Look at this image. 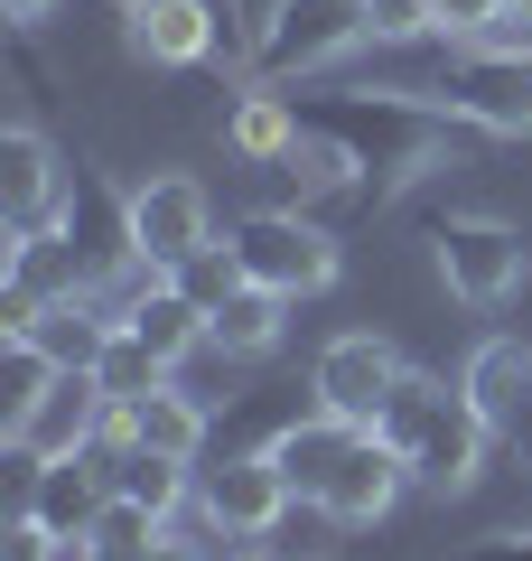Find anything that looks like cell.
Instances as JSON below:
<instances>
[{
	"mask_svg": "<svg viewBox=\"0 0 532 561\" xmlns=\"http://www.w3.org/2000/svg\"><path fill=\"white\" fill-rule=\"evenodd\" d=\"M495 10H505V0H439V28H449V38H486Z\"/></svg>",
	"mask_w": 532,
	"mask_h": 561,
	"instance_id": "cell-28",
	"label": "cell"
},
{
	"mask_svg": "<svg viewBox=\"0 0 532 561\" xmlns=\"http://www.w3.org/2000/svg\"><path fill=\"white\" fill-rule=\"evenodd\" d=\"M439 94H449L458 122L523 140L532 131V47H467V57H449Z\"/></svg>",
	"mask_w": 532,
	"mask_h": 561,
	"instance_id": "cell-7",
	"label": "cell"
},
{
	"mask_svg": "<svg viewBox=\"0 0 532 561\" xmlns=\"http://www.w3.org/2000/svg\"><path fill=\"white\" fill-rule=\"evenodd\" d=\"M94 449H159V459H187V468H197V449H206V402L177 393V383H159V393H140V402H113V421H103Z\"/></svg>",
	"mask_w": 532,
	"mask_h": 561,
	"instance_id": "cell-13",
	"label": "cell"
},
{
	"mask_svg": "<svg viewBox=\"0 0 532 561\" xmlns=\"http://www.w3.org/2000/svg\"><path fill=\"white\" fill-rule=\"evenodd\" d=\"M103 393L113 402H140V393H159V383H169V356H159V346H140L131 328H113V346H103Z\"/></svg>",
	"mask_w": 532,
	"mask_h": 561,
	"instance_id": "cell-22",
	"label": "cell"
},
{
	"mask_svg": "<svg viewBox=\"0 0 532 561\" xmlns=\"http://www.w3.org/2000/svg\"><path fill=\"white\" fill-rule=\"evenodd\" d=\"M103 505H113V468H103V449H66V459L38 468V486H28L20 515H38L57 542H94Z\"/></svg>",
	"mask_w": 532,
	"mask_h": 561,
	"instance_id": "cell-12",
	"label": "cell"
},
{
	"mask_svg": "<svg viewBox=\"0 0 532 561\" xmlns=\"http://www.w3.org/2000/svg\"><path fill=\"white\" fill-rule=\"evenodd\" d=\"M374 431L402 449L412 486H430V496H467L476 468H486V449H495V431L467 402V383H439V375H420V365L393 383V402H383Z\"/></svg>",
	"mask_w": 532,
	"mask_h": 561,
	"instance_id": "cell-2",
	"label": "cell"
},
{
	"mask_svg": "<svg viewBox=\"0 0 532 561\" xmlns=\"http://www.w3.org/2000/svg\"><path fill=\"white\" fill-rule=\"evenodd\" d=\"M103 468H113V496L150 505V515H177V505H187V459H159V449H103Z\"/></svg>",
	"mask_w": 532,
	"mask_h": 561,
	"instance_id": "cell-20",
	"label": "cell"
},
{
	"mask_svg": "<svg viewBox=\"0 0 532 561\" xmlns=\"http://www.w3.org/2000/svg\"><path fill=\"white\" fill-rule=\"evenodd\" d=\"M122 328H131L140 346H159L169 365H177V356H197V346H206V309L187 300L177 280H150V290H140V300L122 309Z\"/></svg>",
	"mask_w": 532,
	"mask_h": 561,
	"instance_id": "cell-17",
	"label": "cell"
},
{
	"mask_svg": "<svg viewBox=\"0 0 532 561\" xmlns=\"http://www.w3.org/2000/svg\"><path fill=\"white\" fill-rule=\"evenodd\" d=\"M280 319H290V300L262 290V280H243L234 300L206 319V346H224V356H271V346H280Z\"/></svg>",
	"mask_w": 532,
	"mask_h": 561,
	"instance_id": "cell-19",
	"label": "cell"
},
{
	"mask_svg": "<svg viewBox=\"0 0 532 561\" xmlns=\"http://www.w3.org/2000/svg\"><path fill=\"white\" fill-rule=\"evenodd\" d=\"M355 440H365V421H346V412H299V421H280L262 449H271V468L290 478V496L317 505V496L336 486V468H346Z\"/></svg>",
	"mask_w": 532,
	"mask_h": 561,
	"instance_id": "cell-14",
	"label": "cell"
},
{
	"mask_svg": "<svg viewBox=\"0 0 532 561\" xmlns=\"http://www.w3.org/2000/svg\"><path fill=\"white\" fill-rule=\"evenodd\" d=\"M355 38H374L365 28V0H271L253 28V66L262 76H309V66L346 57Z\"/></svg>",
	"mask_w": 532,
	"mask_h": 561,
	"instance_id": "cell-5",
	"label": "cell"
},
{
	"mask_svg": "<svg viewBox=\"0 0 532 561\" xmlns=\"http://www.w3.org/2000/svg\"><path fill=\"white\" fill-rule=\"evenodd\" d=\"M122 38L140 66H206L224 47L216 0H122Z\"/></svg>",
	"mask_w": 532,
	"mask_h": 561,
	"instance_id": "cell-11",
	"label": "cell"
},
{
	"mask_svg": "<svg viewBox=\"0 0 532 561\" xmlns=\"http://www.w3.org/2000/svg\"><path fill=\"white\" fill-rule=\"evenodd\" d=\"M169 280H177V290H187V300L206 309V319H216V309H224V300L243 290V253H234V243H197V253L177 262Z\"/></svg>",
	"mask_w": 532,
	"mask_h": 561,
	"instance_id": "cell-23",
	"label": "cell"
},
{
	"mask_svg": "<svg viewBox=\"0 0 532 561\" xmlns=\"http://www.w3.org/2000/svg\"><path fill=\"white\" fill-rule=\"evenodd\" d=\"M0 561H66V542L47 534L38 515H10V534H0Z\"/></svg>",
	"mask_w": 532,
	"mask_h": 561,
	"instance_id": "cell-27",
	"label": "cell"
},
{
	"mask_svg": "<svg viewBox=\"0 0 532 561\" xmlns=\"http://www.w3.org/2000/svg\"><path fill=\"white\" fill-rule=\"evenodd\" d=\"M159 534H169V515H150V505H131V496H113V505H103V524H94V542L113 561H140Z\"/></svg>",
	"mask_w": 532,
	"mask_h": 561,
	"instance_id": "cell-24",
	"label": "cell"
},
{
	"mask_svg": "<svg viewBox=\"0 0 532 561\" xmlns=\"http://www.w3.org/2000/svg\"><path fill=\"white\" fill-rule=\"evenodd\" d=\"M57 375H66V365L47 356L38 337H10V346H0V440H10V431L38 412V393H47Z\"/></svg>",
	"mask_w": 532,
	"mask_h": 561,
	"instance_id": "cell-21",
	"label": "cell"
},
{
	"mask_svg": "<svg viewBox=\"0 0 532 561\" xmlns=\"http://www.w3.org/2000/svg\"><path fill=\"white\" fill-rule=\"evenodd\" d=\"M103 421H113V393H103V375L66 365V375L38 393V412H28L10 440H28L38 459H66V449H94V440H103Z\"/></svg>",
	"mask_w": 532,
	"mask_h": 561,
	"instance_id": "cell-15",
	"label": "cell"
},
{
	"mask_svg": "<svg viewBox=\"0 0 532 561\" xmlns=\"http://www.w3.org/2000/svg\"><path fill=\"white\" fill-rule=\"evenodd\" d=\"M234 561H280V552H262V542H253V552H234Z\"/></svg>",
	"mask_w": 532,
	"mask_h": 561,
	"instance_id": "cell-32",
	"label": "cell"
},
{
	"mask_svg": "<svg viewBox=\"0 0 532 561\" xmlns=\"http://www.w3.org/2000/svg\"><path fill=\"white\" fill-rule=\"evenodd\" d=\"M122 225H131V253L159 262V272H177L197 243H216V206H206V187L187 169H159V179L122 187Z\"/></svg>",
	"mask_w": 532,
	"mask_h": 561,
	"instance_id": "cell-6",
	"label": "cell"
},
{
	"mask_svg": "<svg viewBox=\"0 0 532 561\" xmlns=\"http://www.w3.org/2000/svg\"><path fill=\"white\" fill-rule=\"evenodd\" d=\"M458 561H532V534H476Z\"/></svg>",
	"mask_w": 532,
	"mask_h": 561,
	"instance_id": "cell-29",
	"label": "cell"
},
{
	"mask_svg": "<svg viewBox=\"0 0 532 561\" xmlns=\"http://www.w3.org/2000/svg\"><path fill=\"white\" fill-rule=\"evenodd\" d=\"M430 253H439L449 300H467V309H505L532 280V243H523V225H505V216H449L430 234Z\"/></svg>",
	"mask_w": 532,
	"mask_h": 561,
	"instance_id": "cell-4",
	"label": "cell"
},
{
	"mask_svg": "<svg viewBox=\"0 0 532 561\" xmlns=\"http://www.w3.org/2000/svg\"><path fill=\"white\" fill-rule=\"evenodd\" d=\"M224 150L253 160V169H280L299 150V103L290 94H243L234 113H224Z\"/></svg>",
	"mask_w": 532,
	"mask_h": 561,
	"instance_id": "cell-18",
	"label": "cell"
},
{
	"mask_svg": "<svg viewBox=\"0 0 532 561\" xmlns=\"http://www.w3.org/2000/svg\"><path fill=\"white\" fill-rule=\"evenodd\" d=\"M486 431H495V449H505V459H513V468H532V375H523V393H513V402H505V412H495V421H486Z\"/></svg>",
	"mask_w": 532,
	"mask_h": 561,
	"instance_id": "cell-26",
	"label": "cell"
},
{
	"mask_svg": "<svg viewBox=\"0 0 532 561\" xmlns=\"http://www.w3.org/2000/svg\"><path fill=\"white\" fill-rule=\"evenodd\" d=\"M402 375H412V365L393 356V337H374V328H355V337H336L327 356H317L309 393H317V412H346V421H365V431H374Z\"/></svg>",
	"mask_w": 532,
	"mask_h": 561,
	"instance_id": "cell-10",
	"label": "cell"
},
{
	"mask_svg": "<svg viewBox=\"0 0 532 561\" xmlns=\"http://www.w3.org/2000/svg\"><path fill=\"white\" fill-rule=\"evenodd\" d=\"M140 561H206V552H197V542H187V534H159V542H150V552H140Z\"/></svg>",
	"mask_w": 532,
	"mask_h": 561,
	"instance_id": "cell-30",
	"label": "cell"
},
{
	"mask_svg": "<svg viewBox=\"0 0 532 561\" xmlns=\"http://www.w3.org/2000/svg\"><path fill=\"white\" fill-rule=\"evenodd\" d=\"M66 216H76V187H66L57 150H47V131H0V225L10 234H66Z\"/></svg>",
	"mask_w": 532,
	"mask_h": 561,
	"instance_id": "cell-8",
	"label": "cell"
},
{
	"mask_svg": "<svg viewBox=\"0 0 532 561\" xmlns=\"http://www.w3.org/2000/svg\"><path fill=\"white\" fill-rule=\"evenodd\" d=\"M290 505L299 496H290V478L271 468V449H243V459H224V468H206V478H197V515L216 524L224 542H262Z\"/></svg>",
	"mask_w": 532,
	"mask_h": 561,
	"instance_id": "cell-9",
	"label": "cell"
},
{
	"mask_svg": "<svg viewBox=\"0 0 532 561\" xmlns=\"http://www.w3.org/2000/svg\"><path fill=\"white\" fill-rule=\"evenodd\" d=\"M365 28H374V38H430L439 0H365Z\"/></svg>",
	"mask_w": 532,
	"mask_h": 561,
	"instance_id": "cell-25",
	"label": "cell"
},
{
	"mask_svg": "<svg viewBox=\"0 0 532 561\" xmlns=\"http://www.w3.org/2000/svg\"><path fill=\"white\" fill-rule=\"evenodd\" d=\"M0 10H10V28H38L47 10H57V0H0Z\"/></svg>",
	"mask_w": 532,
	"mask_h": 561,
	"instance_id": "cell-31",
	"label": "cell"
},
{
	"mask_svg": "<svg viewBox=\"0 0 532 561\" xmlns=\"http://www.w3.org/2000/svg\"><path fill=\"white\" fill-rule=\"evenodd\" d=\"M412 486V468H402V449L383 440V431H365V440L346 449V468H336V486L317 496V515L327 524H383L393 515V496Z\"/></svg>",
	"mask_w": 532,
	"mask_h": 561,
	"instance_id": "cell-16",
	"label": "cell"
},
{
	"mask_svg": "<svg viewBox=\"0 0 532 561\" xmlns=\"http://www.w3.org/2000/svg\"><path fill=\"white\" fill-rule=\"evenodd\" d=\"M224 243L243 253V280L280 290V300H309V290L336 280V234L317 216H299V206H262V216H243Z\"/></svg>",
	"mask_w": 532,
	"mask_h": 561,
	"instance_id": "cell-3",
	"label": "cell"
},
{
	"mask_svg": "<svg viewBox=\"0 0 532 561\" xmlns=\"http://www.w3.org/2000/svg\"><path fill=\"white\" fill-rule=\"evenodd\" d=\"M299 103V131L327 140L336 160L355 169V187H402V179H430L449 160V122L430 103L393 94V84H346V94H290Z\"/></svg>",
	"mask_w": 532,
	"mask_h": 561,
	"instance_id": "cell-1",
	"label": "cell"
}]
</instances>
